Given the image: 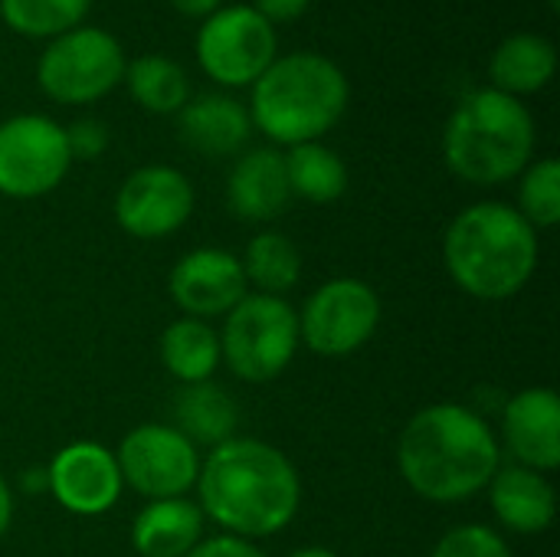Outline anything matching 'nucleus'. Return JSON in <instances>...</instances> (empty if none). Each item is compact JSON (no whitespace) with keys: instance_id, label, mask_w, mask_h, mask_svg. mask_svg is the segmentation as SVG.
I'll return each instance as SVG.
<instances>
[{"instance_id":"25","label":"nucleus","mask_w":560,"mask_h":557,"mask_svg":"<svg viewBox=\"0 0 560 557\" xmlns=\"http://www.w3.org/2000/svg\"><path fill=\"white\" fill-rule=\"evenodd\" d=\"M125 82L131 98L154 112V115H174L190 98V82L180 62L167 56H138L125 66Z\"/></svg>"},{"instance_id":"1","label":"nucleus","mask_w":560,"mask_h":557,"mask_svg":"<svg viewBox=\"0 0 560 557\" xmlns=\"http://www.w3.org/2000/svg\"><path fill=\"white\" fill-rule=\"evenodd\" d=\"M197 506L203 519L233 538H272L302 506V479L292 460L266 440L233 437L200 460Z\"/></svg>"},{"instance_id":"9","label":"nucleus","mask_w":560,"mask_h":557,"mask_svg":"<svg viewBox=\"0 0 560 557\" xmlns=\"http://www.w3.org/2000/svg\"><path fill=\"white\" fill-rule=\"evenodd\" d=\"M276 26L262 20L253 7H220L203 16L197 33V62L200 69L226 85H253L276 59Z\"/></svg>"},{"instance_id":"10","label":"nucleus","mask_w":560,"mask_h":557,"mask_svg":"<svg viewBox=\"0 0 560 557\" xmlns=\"http://www.w3.org/2000/svg\"><path fill=\"white\" fill-rule=\"evenodd\" d=\"M115 463L121 483L148 502L184 499L200 476L197 446L171 423H141L128 430L115 450Z\"/></svg>"},{"instance_id":"32","label":"nucleus","mask_w":560,"mask_h":557,"mask_svg":"<svg viewBox=\"0 0 560 557\" xmlns=\"http://www.w3.org/2000/svg\"><path fill=\"white\" fill-rule=\"evenodd\" d=\"M171 7L184 16H210L213 10H220V0H171Z\"/></svg>"},{"instance_id":"15","label":"nucleus","mask_w":560,"mask_h":557,"mask_svg":"<svg viewBox=\"0 0 560 557\" xmlns=\"http://www.w3.org/2000/svg\"><path fill=\"white\" fill-rule=\"evenodd\" d=\"M502 443L515 466L555 473L560 466V397L551 387L518 391L502 414Z\"/></svg>"},{"instance_id":"28","label":"nucleus","mask_w":560,"mask_h":557,"mask_svg":"<svg viewBox=\"0 0 560 557\" xmlns=\"http://www.w3.org/2000/svg\"><path fill=\"white\" fill-rule=\"evenodd\" d=\"M430 557H512V548L505 542L502 532L469 522V525H456L450 529Z\"/></svg>"},{"instance_id":"27","label":"nucleus","mask_w":560,"mask_h":557,"mask_svg":"<svg viewBox=\"0 0 560 557\" xmlns=\"http://www.w3.org/2000/svg\"><path fill=\"white\" fill-rule=\"evenodd\" d=\"M535 230H551L560 223V164L555 158H541L522 171L518 207Z\"/></svg>"},{"instance_id":"23","label":"nucleus","mask_w":560,"mask_h":557,"mask_svg":"<svg viewBox=\"0 0 560 557\" xmlns=\"http://www.w3.org/2000/svg\"><path fill=\"white\" fill-rule=\"evenodd\" d=\"M246 286H253L262 295H279L285 299V292H292L302 279V253L299 246L276 230L256 233L246 243V253L240 256Z\"/></svg>"},{"instance_id":"29","label":"nucleus","mask_w":560,"mask_h":557,"mask_svg":"<svg viewBox=\"0 0 560 557\" xmlns=\"http://www.w3.org/2000/svg\"><path fill=\"white\" fill-rule=\"evenodd\" d=\"M66 144L72 161H95L108 148V128L98 118H79L66 128Z\"/></svg>"},{"instance_id":"18","label":"nucleus","mask_w":560,"mask_h":557,"mask_svg":"<svg viewBox=\"0 0 560 557\" xmlns=\"http://www.w3.org/2000/svg\"><path fill=\"white\" fill-rule=\"evenodd\" d=\"M177 131L187 148H194L203 158H230L240 154L253 135V121L243 102L207 92L197 98H187V105L177 112Z\"/></svg>"},{"instance_id":"33","label":"nucleus","mask_w":560,"mask_h":557,"mask_svg":"<svg viewBox=\"0 0 560 557\" xmlns=\"http://www.w3.org/2000/svg\"><path fill=\"white\" fill-rule=\"evenodd\" d=\"M10 522H13V492L10 483L0 476V538L10 532Z\"/></svg>"},{"instance_id":"31","label":"nucleus","mask_w":560,"mask_h":557,"mask_svg":"<svg viewBox=\"0 0 560 557\" xmlns=\"http://www.w3.org/2000/svg\"><path fill=\"white\" fill-rule=\"evenodd\" d=\"M308 7H312V0H256V3H253V10H256L262 20H269L272 26H276V23H292V20H299Z\"/></svg>"},{"instance_id":"17","label":"nucleus","mask_w":560,"mask_h":557,"mask_svg":"<svg viewBox=\"0 0 560 557\" xmlns=\"http://www.w3.org/2000/svg\"><path fill=\"white\" fill-rule=\"evenodd\" d=\"M486 492L499 525L515 535H545L558 519V492L545 473L525 466H499Z\"/></svg>"},{"instance_id":"26","label":"nucleus","mask_w":560,"mask_h":557,"mask_svg":"<svg viewBox=\"0 0 560 557\" xmlns=\"http://www.w3.org/2000/svg\"><path fill=\"white\" fill-rule=\"evenodd\" d=\"M92 0H0V20L33 39H56L82 23Z\"/></svg>"},{"instance_id":"34","label":"nucleus","mask_w":560,"mask_h":557,"mask_svg":"<svg viewBox=\"0 0 560 557\" xmlns=\"http://www.w3.org/2000/svg\"><path fill=\"white\" fill-rule=\"evenodd\" d=\"M23 489H26V492L46 489V469H26V473H23Z\"/></svg>"},{"instance_id":"30","label":"nucleus","mask_w":560,"mask_h":557,"mask_svg":"<svg viewBox=\"0 0 560 557\" xmlns=\"http://www.w3.org/2000/svg\"><path fill=\"white\" fill-rule=\"evenodd\" d=\"M187 557H266L253 542L246 538H233V535H217V538H203Z\"/></svg>"},{"instance_id":"2","label":"nucleus","mask_w":560,"mask_h":557,"mask_svg":"<svg viewBox=\"0 0 560 557\" xmlns=\"http://www.w3.org/2000/svg\"><path fill=\"white\" fill-rule=\"evenodd\" d=\"M502 466V443L472 407L430 404L413 414L397 440L404 483L433 506L469 502Z\"/></svg>"},{"instance_id":"4","label":"nucleus","mask_w":560,"mask_h":557,"mask_svg":"<svg viewBox=\"0 0 560 557\" xmlns=\"http://www.w3.org/2000/svg\"><path fill=\"white\" fill-rule=\"evenodd\" d=\"M535 141L538 131L525 102L489 85L463 95L453 108L443 128V161L459 181L495 187L532 164Z\"/></svg>"},{"instance_id":"13","label":"nucleus","mask_w":560,"mask_h":557,"mask_svg":"<svg viewBox=\"0 0 560 557\" xmlns=\"http://www.w3.org/2000/svg\"><path fill=\"white\" fill-rule=\"evenodd\" d=\"M121 473L115 453L95 440H75L62 446L46 466V492L72 515L95 519L115 509L121 499Z\"/></svg>"},{"instance_id":"7","label":"nucleus","mask_w":560,"mask_h":557,"mask_svg":"<svg viewBox=\"0 0 560 557\" xmlns=\"http://www.w3.org/2000/svg\"><path fill=\"white\" fill-rule=\"evenodd\" d=\"M125 66L121 43L108 30L72 26L43 49L36 82L59 105H89L125 79Z\"/></svg>"},{"instance_id":"5","label":"nucleus","mask_w":560,"mask_h":557,"mask_svg":"<svg viewBox=\"0 0 560 557\" xmlns=\"http://www.w3.org/2000/svg\"><path fill=\"white\" fill-rule=\"evenodd\" d=\"M348 79L322 53L276 56L253 82L249 121L276 144H305L328 135L348 108Z\"/></svg>"},{"instance_id":"11","label":"nucleus","mask_w":560,"mask_h":557,"mask_svg":"<svg viewBox=\"0 0 560 557\" xmlns=\"http://www.w3.org/2000/svg\"><path fill=\"white\" fill-rule=\"evenodd\" d=\"M72 167L66 128L46 115H13L0 121V194L36 200L62 184Z\"/></svg>"},{"instance_id":"12","label":"nucleus","mask_w":560,"mask_h":557,"mask_svg":"<svg viewBox=\"0 0 560 557\" xmlns=\"http://www.w3.org/2000/svg\"><path fill=\"white\" fill-rule=\"evenodd\" d=\"M190 213L194 187L167 164H144L131 171L115 194V220L135 240H164L177 233Z\"/></svg>"},{"instance_id":"35","label":"nucleus","mask_w":560,"mask_h":557,"mask_svg":"<svg viewBox=\"0 0 560 557\" xmlns=\"http://www.w3.org/2000/svg\"><path fill=\"white\" fill-rule=\"evenodd\" d=\"M289 557H338L331 548H318V545H312V548H299V552H292Z\"/></svg>"},{"instance_id":"14","label":"nucleus","mask_w":560,"mask_h":557,"mask_svg":"<svg viewBox=\"0 0 560 557\" xmlns=\"http://www.w3.org/2000/svg\"><path fill=\"white\" fill-rule=\"evenodd\" d=\"M171 302L187 318H220L246 295V276L240 256L217 246L184 253L167 276Z\"/></svg>"},{"instance_id":"21","label":"nucleus","mask_w":560,"mask_h":557,"mask_svg":"<svg viewBox=\"0 0 560 557\" xmlns=\"http://www.w3.org/2000/svg\"><path fill=\"white\" fill-rule=\"evenodd\" d=\"M240 407L213 381L184 384L174 397V423L194 446H220L236 437Z\"/></svg>"},{"instance_id":"3","label":"nucleus","mask_w":560,"mask_h":557,"mask_svg":"<svg viewBox=\"0 0 560 557\" xmlns=\"http://www.w3.org/2000/svg\"><path fill=\"white\" fill-rule=\"evenodd\" d=\"M538 230L509 204L482 200L453 217L443 236L450 279L479 302H509L535 276Z\"/></svg>"},{"instance_id":"19","label":"nucleus","mask_w":560,"mask_h":557,"mask_svg":"<svg viewBox=\"0 0 560 557\" xmlns=\"http://www.w3.org/2000/svg\"><path fill=\"white\" fill-rule=\"evenodd\" d=\"M203 512L197 502L158 499L131 522V548L141 557H187L203 542Z\"/></svg>"},{"instance_id":"20","label":"nucleus","mask_w":560,"mask_h":557,"mask_svg":"<svg viewBox=\"0 0 560 557\" xmlns=\"http://www.w3.org/2000/svg\"><path fill=\"white\" fill-rule=\"evenodd\" d=\"M558 69V49L538 33H515L499 43L489 62L492 89L505 95H535L541 92Z\"/></svg>"},{"instance_id":"8","label":"nucleus","mask_w":560,"mask_h":557,"mask_svg":"<svg viewBox=\"0 0 560 557\" xmlns=\"http://www.w3.org/2000/svg\"><path fill=\"white\" fill-rule=\"evenodd\" d=\"M381 295L364 279H331L318 286L299 312V345L322 358L361 351L381 325Z\"/></svg>"},{"instance_id":"16","label":"nucleus","mask_w":560,"mask_h":557,"mask_svg":"<svg viewBox=\"0 0 560 557\" xmlns=\"http://www.w3.org/2000/svg\"><path fill=\"white\" fill-rule=\"evenodd\" d=\"M292 200L285 177V154L276 148H253L236 158L226 177V204L243 223H269L285 213Z\"/></svg>"},{"instance_id":"24","label":"nucleus","mask_w":560,"mask_h":557,"mask_svg":"<svg viewBox=\"0 0 560 557\" xmlns=\"http://www.w3.org/2000/svg\"><path fill=\"white\" fill-rule=\"evenodd\" d=\"M285 177L292 197H302L308 204H335L348 190V164L338 151L325 148L322 141L289 148Z\"/></svg>"},{"instance_id":"6","label":"nucleus","mask_w":560,"mask_h":557,"mask_svg":"<svg viewBox=\"0 0 560 557\" xmlns=\"http://www.w3.org/2000/svg\"><path fill=\"white\" fill-rule=\"evenodd\" d=\"M220 335V361L246 384L276 381L299 351V312L262 292H246L226 315Z\"/></svg>"},{"instance_id":"22","label":"nucleus","mask_w":560,"mask_h":557,"mask_svg":"<svg viewBox=\"0 0 560 557\" xmlns=\"http://www.w3.org/2000/svg\"><path fill=\"white\" fill-rule=\"evenodd\" d=\"M164 371L184 387V384H203L213 381L220 368V335L210 322L200 318H177L161 332L158 341Z\"/></svg>"}]
</instances>
